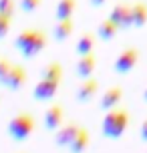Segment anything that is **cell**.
<instances>
[{"mask_svg": "<svg viewBox=\"0 0 147 153\" xmlns=\"http://www.w3.org/2000/svg\"><path fill=\"white\" fill-rule=\"evenodd\" d=\"M14 45L24 59H34L36 54H40L47 48V34L40 30H34V28H28L16 36Z\"/></svg>", "mask_w": 147, "mask_h": 153, "instance_id": "1", "label": "cell"}, {"mask_svg": "<svg viewBox=\"0 0 147 153\" xmlns=\"http://www.w3.org/2000/svg\"><path fill=\"white\" fill-rule=\"evenodd\" d=\"M129 127V111L127 109H111L103 117V135L107 139H119Z\"/></svg>", "mask_w": 147, "mask_h": 153, "instance_id": "2", "label": "cell"}, {"mask_svg": "<svg viewBox=\"0 0 147 153\" xmlns=\"http://www.w3.org/2000/svg\"><path fill=\"white\" fill-rule=\"evenodd\" d=\"M32 131H34V117L28 113L14 115L10 119V123H8V135L14 141H18V143L26 141L32 135Z\"/></svg>", "mask_w": 147, "mask_h": 153, "instance_id": "3", "label": "cell"}, {"mask_svg": "<svg viewBox=\"0 0 147 153\" xmlns=\"http://www.w3.org/2000/svg\"><path fill=\"white\" fill-rule=\"evenodd\" d=\"M139 59H141L139 48L137 46H127V48H123L121 53L117 54L115 62H113V71L119 73V75H127V73H131L137 67Z\"/></svg>", "mask_w": 147, "mask_h": 153, "instance_id": "4", "label": "cell"}, {"mask_svg": "<svg viewBox=\"0 0 147 153\" xmlns=\"http://www.w3.org/2000/svg\"><path fill=\"white\" fill-rule=\"evenodd\" d=\"M109 18L119 26V30H127L133 28V20H131V4L127 2H119L113 6V10L109 12Z\"/></svg>", "mask_w": 147, "mask_h": 153, "instance_id": "5", "label": "cell"}, {"mask_svg": "<svg viewBox=\"0 0 147 153\" xmlns=\"http://www.w3.org/2000/svg\"><path fill=\"white\" fill-rule=\"evenodd\" d=\"M97 93H99V81L89 76V79H83V83L79 85L75 97H77L79 103H89V101H93V97Z\"/></svg>", "mask_w": 147, "mask_h": 153, "instance_id": "6", "label": "cell"}, {"mask_svg": "<svg viewBox=\"0 0 147 153\" xmlns=\"http://www.w3.org/2000/svg\"><path fill=\"white\" fill-rule=\"evenodd\" d=\"M59 85L56 81H48V79H40L39 83L34 85V91H32V95H34V99L36 101H48L53 99L54 95H56V91H59Z\"/></svg>", "mask_w": 147, "mask_h": 153, "instance_id": "7", "label": "cell"}, {"mask_svg": "<svg viewBox=\"0 0 147 153\" xmlns=\"http://www.w3.org/2000/svg\"><path fill=\"white\" fill-rule=\"evenodd\" d=\"M81 129V125L79 123H67V125H61L59 129H56V135H54V143L59 147H69L73 143V139L75 135L79 133Z\"/></svg>", "mask_w": 147, "mask_h": 153, "instance_id": "8", "label": "cell"}, {"mask_svg": "<svg viewBox=\"0 0 147 153\" xmlns=\"http://www.w3.org/2000/svg\"><path fill=\"white\" fill-rule=\"evenodd\" d=\"M121 99H123V87L113 85V87H109L107 91L103 93V97H101V109L103 111H111V109H115L121 103Z\"/></svg>", "mask_w": 147, "mask_h": 153, "instance_id": "9", "label": "cell"}, {"mask_svg": "<svg viewBox=\"0 0 147 153\" xmlns=\"http://www.w3.org/2000/svg\"><path fill=\"white\" fill-rule=\"evenodd\" d=\"M62 119H65V109H62V105L54 103V105H50L47 109V113H45V127L48 131H56L62 125Z\"/></svg>", "mask_w": 147, "mask_h": 153, "instance_id": "10", "label": "cell"}, {"mask_svg": "<svg viewBox=\"0 0 147 153\" xmlns=\"http://www.w3.org/2000/svg\"><path fill=\"white\" fill-rule=\"evenodd\" d=\"M24 83H26V71H24V67L12 65V69H10V73H8V79H6V83H4V87L12 89V91H18V89L24 87Z\"/></svg>", "mask_w": 147, "mask_h": 153, "instance_id": "11", "label": "cell"}, {"mask_svg": "<svg viewBox=\"0 0 147 153\" xmlns=\"http://www.w3.org/2000/svg\"><path fill=\"white\" fill-rule=\"evenodd\" d=\"M95 69H97V56H95V53L79 56V61H77V75L81 76V79H89V76L95 73Z\"/></svg>", "mask_w": 147, "mask_h": 153, "instance_id": "12", "label": "cell"}, {"mask_svg": "<svg viewBox=\"0 0 147 153\" xmlns=\"http://www.w3.org/2000/svg\"><path fill=\"white\" fill-rule=\"evenodd\" d=\"M89 143H91V133H89V129L81 127L79 133L75 135V139H73V143L69 145V151L71 153H85Z\"/></svg>", "mask_w": 147, "mask_h": 153, "instance_id": "13", "label": "cell"}, {"mask_svg": "<svg viewBox=\"0 0 147 153\" xmlns=\"http://www.w3.org/2000/svg\"><path fill=\"white\" fill-rule=\"evenodd\" d=\"M131 20H133V28H143L147 24V2L139 0L131 4Z\"/></svg>", "mask_w": 147, "mask_h": 153, "instance_id": "14", "label": "cell"}, {"mask_svg": "<svg viewBox=\"0 0 147 153\" xmlns=\"http://www.w3.org/2000/svg\"><path fill=\"white\" fill-rule=\"evenodd\" d=\"M117 32H119V26H117L109 16L105 20H101L99 26H97V36H99L101 40H113V38L117 36Z\"/></svg>", "mask_w": 147, "mask_h": 153, "instance_id": "15", "label": "cell"}, {"mask_svg": "<svg viewBox=\"0 0 147 153\" xmlns=\"http://www.w3.org/2000/svg\"><path fill=\"white\" fill-rule=\"evenodd\" d=\"M75 51H77L79 56H83V54H91L95 51V34L93 32H85L83 36L77 40V46H75Z\"/></svg>", "mask_w": 147, "mask_h": 153, "instance_id": "16", "label": "cell"}, {"mask_svg": "<svg viewBox=\"0 0 147 153\" xmlns=\"http://www.w3.org/2000/svg\"><path fill=\"white\" fill-rule=\"evenodd\" d=\"M73 30H75V22H73V18H67V20H59L56 22L53 34L56 40H67L73 34Z\"/></svg>", "mask_w": 147, "mask_h": 153, "instance_id": "17", "label": "cell"}, {"mask_svg": "<svg viewBox=\"0 0 147 153\" xmlns=\"http://www.w3.org/2000/svg\"><path fill=\"white\" fill-rule=\"evenodd\" d=\"M75 8H77V0H59V4H56V20L73 18Z\"/></svg>", "mask_w": 147, "mask_h": 153, "instance_id": "18", "label": "cell"}, {"mask_svg": "<svg viewBox=\"0 0 147 153\" xmlns=\"http://www.w3.org/2000/svg\"><path fill=\"white\" fill-rule=\"evenodd\" d=\"M42 79L62 83V67L59 62H48L47 67H45V71H42Z\"/></svg>", "mask_w": 147, "mask_h": 153, "instance_id": "19", "label": "cell"}, {"mask_svg": "<svg viewBox=\"0 0 147 153\" xmlns=\"http://www.w3.org/2000/svg\"><path fill=\"white\" fill-rule=\"evenodd\" d=\"M14 8H16L14 0H0V14L12 18L14 16Z\"/></svg>", "mask_w": 147, "mask_h": 153, "instance_id": "20", "label": "cell"}, {"mask_svg": "<svg viewBox=\"0 0 147 153\" xmlns=\"http://www.w3.org/2000/svg\"><path fill=\"white\" fill-rule=\"evenodd\" d=\"M10 69H12V62L8 61V59H0V85H4V83H6Z\"/></svg>", "mask_w": 147, "mask_h": 153, "instance_id": "21", "label": "cell"}, {"mask_svg": "<svg viewBox=\"0 0 147 153\" xmlns=\"http://www.w3.org/2000/svg\"><path fill=\"white\" fill-rule=\"evenodd\" d=\"M40 6V0H20V8L24 12H34Z\"/></svg>", "mask_w": 147, "mask_h": 153, "instance_id": "22", "label": "cell"}, {"mask_svg": "<svg viewBox=\"0 0 147 153\" xmlns=\"http://www.w3.org/2000/svg\"><path fill=\"white\" fill-rule=\"evenodd\" d=\"M10 20H12V18L0 14V38H4L8 34V30H10Z\"/></svg>", "mask_w": 147, "mask_h": 153, "instance_id": "23", "label": "cell"}, {"mask_svg": "<svg viewBox=\"0 0 147 153\" xmlns=\"http://www.w3.org/2000/svg\"><path fill=\"white\" fill-rule=\"evenodd\" d=\"M139 135H141V141H145V143H147V117H145V119H143V123H141Z\"/></svg>", "mask_w": 147, "mask_h": 153, "instance_id": "24", "label": "cell"}, {"mask_svg": "<svg viewBox=\"0 0 147 153\" xmlns=\"http://www.w3.org/2000/svg\"><path fill=\"white\" fill-rule=\"evenodd\" d=\"M89 2H91L93 6H103V4H105L107 0H89Z\"/></svg>", "mask_w": 147, "mask_h": 153, "instance_id": "25", "label": "cell"}, {"mask_svg": "<svg viewBox=\"0 0 147 153\" xmlns=\"http://www.w3.org/2000/svg\"><path fill=\"white\" fill-rule=\"evenodd\" d=\"M143 101L147 103V87H145V91H143Z\"/></svg>", "mask_w": 147, "mask_h": 153, "instance_id": "26", "label": "cell"}]
</instances>
